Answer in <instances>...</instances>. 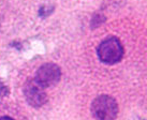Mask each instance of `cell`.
I'll return each instance as SVG.
<instances>
[{
  "instance_id": "5b68a950",
  "label": "cell",
  "mask_w": 147,
  "mask_h": 120,
  "mask_svg": "<svg viewBox=\"0 0 147 120\" xmlns=\"http://www.w3.org/2000/svg\"><path fill=\"white\" fill-rule=\"evenodd\" d=\"M9 93L8 88L3 85V83L0 80V95H7Z\"/></svg>"
},
{
  "instance_id": "6da1fadb",
  "label": "cell",
  "mask_w": 147,
  "mask_h": 120,
  "mask_svg": "<svg viewBox=\"0 0 147 120\" xmlns=\"http://www.w3.org/2000/svg\"><path fill=\"white\" fill-rule=\"evenodd\" d=\"M91 113L97 120H115L118 115V104L110 95H99L91 104Z\"/></svg>"
},
{
  "instance_id": "277c9868",
  "label": "cell",
  "mask_w": 147,
  "mask_h": 120,
  "mask_svg": "<svg viewBox=\"0 0 147 120\" xmlns=\"http://www.w3.org/2000/svg\"><path fill=\"white\" fill-rule=\"evenodd\" d=\"M24 93L27 102L33 107H40L47 101V95L44 91V88L40 86L34 79L28 80L26 83L24 87Z\"/></svg>"
},
{
  "instance_id": "8992f818",
  "label": "cell",
  "mask_w": 147,
  "mask_h": 120,
  "mask_svg": "<svg viewBox=\"0 0 147 120\" xmlns=\"http://www.w3.org/2000/svg\"><path fill=\"white\" fill-rule=\"evenodd\" d=\"M0 120H14V119H13V118H11V117L4 116V117H1V118H0Z\"/></svg>"
},
{
  "instance_id": "3957f363",
  "label": "cell",
  "mask_w": 147,
  "mask_h": 120,
  "mask_svg": "<svg viewBox=\"0 0 147 120\" xmlns=\"http://www.w3.org/2000/svg\"><path fill=\"white\" fill-rule=\"evenodd\" d=\"M61 77V71L55 63H45L39 68L34 80L43 88L54 86Z\"/></svg>"
},
{
  "instance_id": "7a4b0ae2",
  "label": "cell",
  "mask_w": 147,
  "mask_h": 120,
  "mask_svg": "<svg viewBox=\"0 0 147 120\" xmlns=\"http://www.w3.org/2000/svg\"><path fill=\"white\" fill-rule=\"evenodd\" d=\"M99 59L107 64H114L121 60L123 56V47L118 39L109 38L99 45Z\"/></svg>"
}]
</instances>
